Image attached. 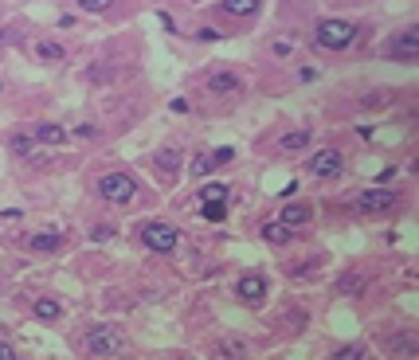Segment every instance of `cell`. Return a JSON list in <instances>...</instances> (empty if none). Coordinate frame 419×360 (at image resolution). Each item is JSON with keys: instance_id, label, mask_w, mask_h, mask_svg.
Returning a JSON list of instances; mask_svg holds the SVG:
<instances>
[{"instance_id": "6da1fadb", "label": "cell", "mask_w": 419, "mask_h": 360, "mask_svg": "<svg viewBox=\"0 0 419 360\" xmlns=\"http://www.w3.org/2000/svg\"><path fill=\"white\" fill-rule=\"evenodd\" d=\"M357 40V24L353 20H341V16H330V20L318 24V43L330 51H345L349 43Z\"/></svg>"}, {"instance_id": "7a4b0ae2", "label": "cell", "mask_w": 419, "mask_h": 360, "mask_svg": "<svg viewBox=\"0 0 419 360\" xmlns=\"http://www.w3.org/2000/svg\"><path fill=\"white\" fill-rule=\"evenodd\" d=\"M98 192H102V200H110V204H130L138 184H133L126 172H106V177L98 180Z\"/></svg>"}, {"instance_id": "3957f363", "label": "cell", "mask_w": 419, "mask_h": 360, "mask_svg": "<svg viewBox=\"0 0 419 360\" xmlns=\"http://www.w3.org/2000/svg\"><path fill=\"white\" fill-rule=\"evenodd\" d=\"M87 349L94 352V357H110V352L126 349V340H122V333L110 329V325H94V329H87Z\"/></svg>"}, {"instance_id": "277c9868", "label": "cell", "mask_w": 419, "mask_h": 360, "mask_svg": "<svg viewBox=\"0 0 419 360\" xmlns=\"http://www.w3.org/2000/svg\"><path fill=\"white\" fill-rule=\"evenodd\" d=\"M141 243L149 250H157V255H169L177 247V227H169V223H149V227L141 231Z\"/></svg>"}, {"instance_id": "5b68a950", "label": "cell", "mask_w": 419, "mask_h": 360, "mask_svg": "<svg viewBox=\"0 0 419 360\" xmlns=\"http://www.w3.org/2000/svg\"><path fill=\"white\" fill-rule=\"evenodd\" d=\"M416 51H419V28H404L388 43V55H396V59H416Z\"/></svg>"}, {"instance_id": "8992f818", "label": "cell", "mask_w": 419, "mask_h": 360, "mask_svg": "<svg viewBox=\"0 0 419 360\" xmlns=\"http://www.w3.org/2000/svg\"><path fill=\"white\" fill-rule=\"evenodd\" d=\"M341 169H345V160H341L337 149H321L318 157L309 160V172H314V177H337Z\"/></svg>"}, {"instance_id": "52a82bcc", "label": "cell", "mask_w": 419, "mask_h": 360, "mask_svg": "<svg viewBox=\"0 0 419 360\" xmlns=\"http://www.w3.org/2000/svg\"><path fill=\"white\" fill-rule=\"evenodd\" d=\"M357 204L365 211H388L392 204H396V192H388V188H369V192H360L357 196Z\"/></svg>"}, {"instance_id": "ba28073f", "label": "cell", "mask_w": 419, "mask_h": 360, "mask_svg": "<svg viewBox=\"0 0 419 360\" xmlns=\"http://www.w3.org/2000/svg\"><path fill=\"white\" fill-rule=\"evenodd\" d=\"M235 294H240L243 301H263L267 298V282H263L259 274H243L240 286H235Z\"/></svg>"}, {"instance_id": "9c48e42d", "label": "cell", "mask_w": 419, "mask_h": 360, "mask_svg": "<svg viewBox=\"0 0 419 360\" xmlns=\"http://www.w3.org/2000/svg\"><path fill=\"white\" fill-rule=\"evenodd\" d=\"M302 223H309V208L306 204H286L282 208V227H302Z\"/></svg>"}, {"instance_id": "30bf717a", "label": "cell", "mask_w": 419, "mask_h": 360, "mask_svg": "<svg viewBox=\"0 0 419 360\" xmlns=\"http://www.w3.org/2000/svg\"><path fill=\"white\" fill-rule=\"evenodd\" d=\"M31 141H43V145H63V141H67V130H63V126H51V121H43Z\"/></svg>"}, {"instance_id": "8fae6325", "label": "cell", "mask_w": 419, "mask_h": 360, "mask_svg": "<svg viewBox=\"0 0 419 360\" xmlns=\"http://www.w3.org/2000/svg\"><path fill=\"white\" fill-rule=\"evenodd\" d=\"M31 313H36V317L40 321H55L63 313V306L59 301H51V298H36V306H31Z\"/></svg>"}, {"instance_id": "7c38bea8", "label": "cell", "mask_w": 419, "mask_h": 360, "mask_svg": "<svg viewBox=\"0 0 419 360\" xmlns=\"http://www.w3.org/2000/svg\"><path fill=\"white\" fill-rule=\"evenodd\" d=\"M223 200H228V184H216L212 180V184L200 188V204H223Z\"/></svg>"}, {"instance_id": "4fadbf2b", "label": "cell", "mask_w": 419, "mask_h": 360, "mask_svg": "<svg viewBox=\"0 0 419 360\" xmlns=\"http://www.w3.org/2000/svg\"><path fill=\"white\" fill-rule=\"evenodd\" d=\"M279 145H282V153H298V149H306V145H309V130H294V133H286V137H282Z\"/></svg>"}, {"instance_id": "5bb4252c", "label": "cell", "mask_w": 419, "mask_h": 360, "mask_svg": "<svg viewBox=\"0 0 419 360\" xmlns=\"http://www.w3.org/2000/svg\"><path fill=\"white\" fill-rule=\"evenodd\" d=\"M208 87L216 90V94H223V90H240V79H235L231 70H216V75H212V82H208Z\"/></svg>"}, {"instance_id": "9a60e30c", "label": "cell", "mask_w": 419, "mask_h": 360, "mask_svg": "<svg viewBox=\"0 0 419 360\" xmlns=\"http://www.w3.org/2000/svg\"><path fill=\"white\" fill-rule=\"evenodd\" d=\"M220 8L228 12V16H251V12L259 8V4H255V0H223Z\"/></svg>"}, {"instance_id": "2e32d148", "label": "cell", "mask_w": 419, "mask_h": 360, "mask_svg": "<svg viewBox=\"0 0 419 360\" xmlns=\"http://www.w3.org/2000/svg\"><path fill=\"white\" fill-rule=\"evenodd\" d=\"M36 55L40 59H47V63H59L63 59V47L55 40H43V43H36Z\"/></svg>"}, {"instance_id": "e0dca14e", "label": "cell", "mask_w": 419, "mask_h": 360, "mask_svg": "<svg viewBox=\"0 0 419 360\" xmlns=\"http://www.w3.org/2000/svg\"><path fill=\"white\" fill-rule=\"evenodd\" d=\"M8 145H12V153H16V157H36V145H31L28 133H16V137L8 141Z\"/></svg>"}, {"instance_id": "ac0fdd59", "label": "cell", "mask_w": 419, "mask_h": 360, "mask_svg": "<svg viewBox=\"0 0 419 360\" xmlns=\"http://www.w3.org/2000/svg\"><path fill=\"white\" fill-rule=\"evenodd\" d=\"M157 165H161L165 172H177V169H180V153L172 149V145H169V149H161V153H157Z\"/></svg>"}, {"instance_id": "d6986e66", "label": "cell", "mask_w": 419, "mask_h": 360, "mask_svg": "<svg viewBox=\"0 0 419 360\" xmlns=\"http://www.w3.org/2000/svg\"><path fill=\"white\" fill-rule=\"evenodd\" d=\"M31 247H36V250H55V247H59V235H55V231H43V235H31Z\"/></svg>"}, {"instance_id": "ffe728a7", "label": "cell", "mask_w": 419, "mask_h": 360, "mask_svg": "<svg viewBox=\"0 0 419 360\" xmlns=\"http://www.w3.org/2000/svg\"><path fill=\"white\" fill-rule=\"evenodd\" d=\"M263 235H267L270 243H286V239H290V227H282V223H267V227H263Z\"/></svg>"}, {"instance_id": "44dd1931", "label": "cell", "mask_w": 419, "mask_h": 360, "mask_svg": "<svg viewBox=\"0 0 419 360\" xmlns=\"http://www.w3.org/2000/svg\"><path fill=\"white\" fill-rule=\"evenodd\" d=\"M365 290V278H360V274H345V278H341V294H360Z\"/></svg>"}, {"instance_id": "7402d4cb", "label": "cell", "mask_w": 419, "mask_h": 360, "mask_svg": "<svg viewBox=\"0 0 419 360\" xmlns=\"http://www.w3.org/2000/svg\"><path fill=\"white\" fill-rule=\"evenodd\" d=\"M216 169V160H212V153H200L196 160H192V172H196V177H204V172H212Z\"/></svg>"}, {"instance_id": "603a6c76", "label": "cell", "mask_w": 419, "mask_h": 360, "mask_svg": "<svg viewBox=\"0 0 419 360\" xmlns=\"http://www.w3.org/2000/svg\"><path fill=\"white\" fill-rule=\"evenodd\" d=\"M240 352H247L243 340H223V345H220V357H240Z\"/></svg>"}, {"instance_id": "cb8c5ba5", "label": "cell", "mask_w": 419, "mask_h": 360, "mask_svg": "<svg viewBox=\"0 0 419 360\" xmlns=\"http://www.w3.org/2000/svg\"><path fill=\"white\" fill-rule=\"evenodd\" d=\"M204 216H208L212 223H220L223 216H228V208H223V204H208V208H204Z\"/></svg>"}, {"instance_id": "d4e9b609", "label": "cell", "mask_w": 419, "mask_h": 360, "mask_svg": "<svg viewBox=\"0 0 419 360\" xmlns=\"http://www.w3.org/2000/svg\"><path fill=\"white\" fill-rule=\"evenodd\" d=\"M212 160H216V165H231V160H235V149H231V145H228V149H216V153H212Z\"/></svg>"}, {"instance_id": "484cf974", "label": "cell", "mask_w": 419, "mask_h": 360, "mask_svg": "<svg viewBox=\"0 0 419 360\" xmlns=\"http://www.w3.org/2000/svg\"><path fill=\"white\" fill-rule=\"evenodd\" d=\"M82 8L87 12H106L110 8V0H82Z\"/></svg>"}, {"instance_id": "4316f807", "label": "cell", "mask_w": 419, "mask_h": 360, "mask_svg": "<svg viewBox=\"0 0 419 360\" xmlns=\"http://www.w3.org/2000/svg\"><path fill=\"white\" fill-rule=\"evenodd\" d=\"M294 51V40H274V55H290Z\"/></svg>"}, {"instance_id": "83f0119b", "label": "cell", "mask_w": 419, "mask_h": 360, "mask_svg": "<svg viewBox=\"0 0 419 360\" xmlns=\"http://www.w3.org/2000/svg\"><path fill=\"white\" fill-rule=\"evenodd\" d=\"M360 352H365V349H360V345H353V349H341V352H337V360H357Z\"/></svg>"}, {"instance_id": "f1b7e54d", "label": "cell", "mask_w": 419, "mask_h": 360, "mask_svg": "<svg viewBox=\"0 0 419 360\" xmlns=\"http://www.w3.org/2000/svg\"><path fill=\"white\" fill-rule=\"evenodd\" d=\"M110 235H114V227H94L90 231V239H110Z\"/></svg>"}, {"instance_id": "f546056e", "label": "cell", "mask_w": 419, "mask_h": 360, "mask_svg": "<svg viewBox=\"0 0 419 360\" xmlns=\"http://www.w3.org/2000/svg\"><path fill=\"white\" fill-rule=\"evenodd\" d=\"M298 79H302V82H314V79H318V70H314V67H302Z\"/></svg>"}, {"instance_id": "4dcf8cb0", "label": "cell", "mask_w": 419, "mask_h": 360, "mask_svg": "<svg viewBox=\"0 0 419 360\" xmlns=\"http://www.w3.org/2000/svg\"><path fill=\"white\" fill-rule=\"evenodd\" d=\"M0 360H16V352H12V345H0Z\"/></svg>"}]
</instances>
